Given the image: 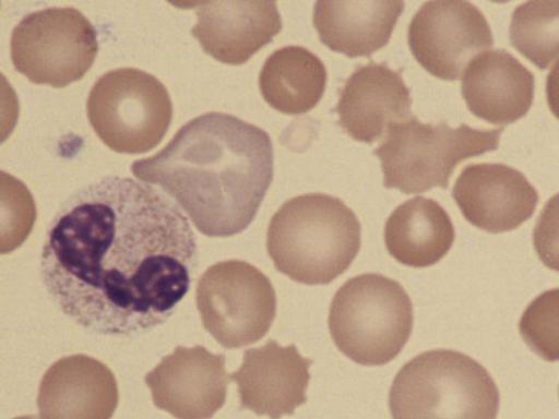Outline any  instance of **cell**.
<instances>
[{
  "instance_id": "obj_1",
  "label": "cell",
  "mask_w": 559,
  "mask_h": 419,
  "mask_svg": "<svg viewBox=\"0 0 559 419\" xmlns=\"http://www.w3.org/2000/svg\"><path fill=\"white\" fill-rule=\"evenodd\" d=\"M181 210L148 183L108 176L70 195L41 249L43 284L82 328L130 337L166 322L198 265Z\"/></svg>"
},
{
  "instance_id": "obj_2",
  "label": "cell",
  "mask_w": 559,
  "mask_h": 419,
  "mask_svg": "<svg viewBox=\"0 0 559 419\" xmlns=\"http://www.w3.org/2000/svg\"><path fill=\"white\" fill-rule=\"evenodd\" d=\"M131 171L159 185L203 235L230 237L251 224L271 185L273 145L263 129L212 111L189 120Z\"/></svg>"
},
{
  "instance_id": "obj_3",
  "label": "cell",
  "mask_w": 559,
  "mask_h": 419,
  "mask_svg": "<svg viewBox=\"0 0 559 419\" xmlns=\"http://www.w3.org/2000/svg\"><path fill=\"white\" fill-rule=\"evenodd\" d=\"M361 227L338 197L307 193L272 216L266 249L275 268L304 285H326L343 274L360 249Z\"/></svg>"
},
{
  "instance_id": "obj_4",
  "label": "cell",
  "mask_w": 559,
  "mask_h": 419,
  "mask_svg": "<svg viewBox=\"0 0 559 419\" xmlns=\"http://www.w3.org/2000/svg\"><path fill=\"white\" fill-rule=\"evenodd\" d=\"M500 395L488 371L469 356L433 349L406 362L389 392L392 419H496Z\"/></svg>"
},
{
  "instance_id": "obj_5",
  "label": "cell",
  "mask_w": 559,
  "mask_h": 419,
  "mask_svg": "<svg viewBox=\"0 0 559 419\" xmlns=\"http://www.w3.org/2000/svg\"><path fill=\"white\" fill-rule=\"evenodd\" d=\"M331 337L347 358L361 366H383L406 345L413 330V303L394 279L357 275L335 292L329 311Z\"/></svg>"
},
{
  "instance_id": "obj_6",
  "label": "cell",
  "mask_w": 559,
  "mask_h": 419,
  "mask_svg": "<svg viewBox=\"0 0 559 419\" xmlns=\"http://www.w3.org/2000/svg\"><path fill=\"white\" fill-rule=\"evenodd\" d=\"M503 128L480 130L467 124L421 123L414 115L386 131L373 151L380 159L383 185L403 193L448 189L461 161L496 151Z\"/></svg>"
},
{
  "instance_id": "obj_7",
  "label": "cell",
  "mask_w": 559,
  "mask_h": 419,
  "mask_svg": "<svg viewBox=\"0 0 559 419\" xmlns=\"http://www.w3.org/2000/svg\"><path fill=\"white\" fill-rule=\"evenodd\" d=\"M88 121L110 149L141 154L164 137L173 118V104L165 85L154 75L134 68L103 74L90 91Z\"/></svg>"
},
{
  "instance_id": "obj_8",
  "label": "cell",
  "mask_w": 559,
  "mask_h": 419,
  "mask_svg": "<svg viewBox=\"0 0 559 419\" xmlns=\"http://www.w3.org/2000/svg\"><path fill=\"white\" fill-rule=\"evenodd\" d=\"M14 69L36 84L64 87L84 76L97 51L93 24L73 7H51L24 15L10 40Z\"/></svg>"
},
{
  "instance_id": "obj_9",
  "label": "cell",
  "mask_w": 559,
  "mask_h": 419,
  "mask_svg": "<svg viewBox=\"0 0 559 419\" xmlns=\"http://www.w3.org/2000/svg\"><path fill=\"white\" fill-rule=\"evenodd\" d=\"M197 308L203 327L224 348L257 343L276 314V296L269 277L241 260L206 268L197 284Z\"/></svg>"
},
{
  "instance_id": "obj_10",
  "label": "cell",
  "mask_w": 559,
  "mask_h": 419,
  "mask_svg": "<svg viewBox=\"0 0 559 419\" xmlns=\"http://www.w3.org/2000/svg\"><path fill=\"white\" fill-rule=\"evenodd\" d=\"M416 61L433 76L455 81L493 37L480 10L468 1L425 2L413 16L407 33Z\"/></svg>"
},
{
  "instance_id": "obj_11",
  "label": "cell",
  "mask_w": 559,
  "mask_h": 419,
  "mask_svg": "<svg viewBox=\"0 0 559 419\" xmlns=\"http://www.w3.org/2000/svg\"><path fill=\"white\" fill-rule=\"evenodd\" d=\"M225 356L178 346L144 378L154 405L176 419H211L226 402Z\"/></svg>"
},
{
  "instance_id": "obj_12",
  "label": "cell",
  "mask_w": 559,
  "mask_h": 419,
  "mask_svg": "<svg viewBox=\"0 0 559 419\" xmlns=\"http://www.w3.org/2000/svg\"><path fill=\"white\" fill-rule=\"evenodd\" d=\"M311 363L294 344L281 346L269 339L247 349L239 369L230 374L238 386L240 408L270 419L293 415L307 402Z\"/></svg>"
},
{
  "instance_id": "obj_13",
  "label": "cell",
  "mask_w": 559,
  "mask_h": 419,
  "mask_svg": "<svg viewBox=\"0 0 559 419\" xmlns=\"http://www.w3.org/2000/svg\"><path fill=\"white\" fill-rule=\"evenodd\" d=\"M452 196L468 223L491 234L521 226L538 202L536 189L522 172L496 163L466 166L454 183Z\"/></svg>"
},
{
  "instance_id": "obj_14",
  "label": "cell",
  "mask_w": 559,
  "mask_h": 419,
  "mask_svg": "<svg viewBox=\"0 0 559 419\" xmlns=\"http://www.w3.org/2000/svg\"><path fill=\"white\" fill-rule=\"evenodd\" d=\"M194 8L192 36L207 55L223 63L247 62L282 29L273 1H209Z\"/></svg>"
},
{
  "instance_id": "obj_15",
  "label": "cell",
  "mask_w": 559,
  "mask_h": 419,
  "mask_svg": "<svg viewBox=\"0 0 559 419\" xmlns=\"http://www.w3.org/2000/svg\"><path fill=\"white\" fill-rule=\"evenodd\" d=\"M118 400L111 370L84 354L55 361L43 375L37 394L41 419H110Z\"/></svg>"
},
{
  "instance_id": "obj_16",
  "label": "cell",
  "mask_w": 559,
  "mask_h": 419,
  "mask_svg": "<svg viewBox=\"0 0 559 419\" xmlns=\"http://www.w3.org/2000/svg\"><path fill=\"white\" fill-rule=\"evenodd\" d=\"M413 100L400 72L385 63L357 68L343 86L335 111L338 125L354 140L372 144L389 128L411 118Z\"/></svg>"
},
{
  "instance_id": "obj_17",
  "label": "cell",
  "mask_w": 559,
  "mask_h": 419,
  "mask_svg": "<svg viewBox=\"0 0 559 419\" xmlns=\"http://www.w3.org/2000/svg\"><path fill=\"white\" fill-rule=\"evenodd\" d=\"M462 96L469 111L492 124L524 117L534 99L533 74L504 49L475 57L462 77Z\"/></svg>"
},
{
  "instance_id": "obj_18",
  "label": "cell",
  "mask_w": 559,
  "mask_h": 419,
  "mask_svg": "<svg viewBox=\"0 0 559 419\" xmlns=\"http://www.w3.org/2000/svg\"><path fill=\"white\" fill-rule=\"evenodd\" d=\"M404 5L400 0L317 1L312 22L331 50L369 57L389 43Z\"/></svg>"
},
{
  "instance_id": "obj_19",
  "label": "cell",
  "mask_w": 559,
  "mask_h": 419,
  "mask_svg": "<svg viewBox=\"0 0 559 419\" xmlns=\"http://www.w3.org/2000/svg\"><path fill=\"white\" fill-rule=\"evenodd\" d=\"M455 232L445 210L435 200L415 196L399 205L384 225L389 254L409 267H428L451 249Z\"/></svg>"
},
{
  "instance_id": "obj_20",
  "label": "cell",
  "mask_w": 559,
  "mask_h": 419,
  "mask_svg": "<svg viewBox=\"0 0 559 419\" xmlns=\"http://www.w3.org/2000/svg\"><path fill=\"white\" fill-rule=\"evenodd\" d=\"M326 84L322 61L300 46L275 50L263 63L259 87L264 100L286 115H301L320 101Z\"/></svg>"
},
{
  "instance_id": "obj_21",
  "label": "cell",
  "mask_w": 559,
  "mask_h": 419,
  "mask_svg": "<svg viewBox=\"0 0 559 419\" xmlns=\"http://www.w3.org/2000/svg\"><path fill=\"white\" fill-rule=\"evenodd\" d=\"M509 38L521 55L546 69L559 58V1H527L516 7Z\"/></svg>"
},
{
  "instance_id": "obj_22",
  "label": "cell",
  "mask_w": 559,
  "mask_h": 419,
  "mask_svg": "<svg viewBox=\"0 0 559 419\" xmlns=\"http://www.w3.org/2000/svg\"><path fill=\"white\" fill-rule=\"evenodd\" d=\"M519 330L536 355L550 362L559 360V288L544 291L526 307Z\"/></svg>"
},
{
  "instance_id": "obj_23",
  "label": "cell",
  "mask_w": 559,
  "mask_h": 419,
  "mask_svg": "<svg viewBox=\"0 0 559 419\" xmlns=\"http://www.w3.org/2000/svg\"><path fill=\"white\" fill-rule=\"evenodd\" d=\"M533 243L543 264L559 272V192L542 210L533 231Z\"/></svg>"
},
{
  "instance_id": "obj_24",
  "label": "cell",
  "mask_w": 559,
  "mask_h": 419,
  "mask_svg": "<svg viewBox=\"0 0 559 419\" xmlns=\"http://www.w3.org/2000/svg\"><path fill=\"white\" fill-rule=\"evenodd\" d=\"M546 99L550 111L559 119V61L551 68L547 75Z\"/></svg>"
},
{
  "instance_id": "obj_25",
  "label": "cell",
  "mask_w": 559,
  "mask_h": 419,
  "mask_svg": "<svg viewBox=\"0 0 559 419\" xmlns=\"http://www.w3.org/2000/svg\"><path fill=\"white\" fill-rule=\"evenodd\" d=\"M13 419H39V417L37 415H25V416L15 417Z\"/></svg>"
}]
</instances>
